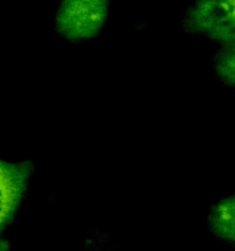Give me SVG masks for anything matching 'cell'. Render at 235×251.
<instances>
[{
  "label": "cell",
  "mask_w": 235,
  "mask_h": 251,
  "mask_svg": "<svg viewBox=\"0 0 235 251\" xmlns=\"http://www.w3.org/2000/svg\"><path fill=\"white\" fill-rule=\"evenodd\" d=\"M112 0H59L56 33L72 43L92 41L105 28Z\"/></svg>",
  "instance_id": "obj_1"
},
{
  "label": "cell",
  "mask_w": 235,
  "mask_h": 251,
  "mask_svg": "<svg viewBox=\"0 0 235 251\" xmlns=\"http://www.w3.org/2000/svg\"><path fill=\"white\" fill-rule=\"evenodd\" d=\"M34 166L29 159L7 162L0 159V235L10 227L28 193Z\"/></svg>",
  "instance_id": "obj_3"
},
{
  "label": "cell",
  "mask_w": 235,
  "mask_h": 251,
  "mask_svg": "<svg viewBox=\"0 0 235 251\" xmlns=\"http://www.w3.org/2000/svg\"><path fill=\"white\" fill-rule=\"evenodd\" d=\"M212 69L217 80L235 88V34L218 43L212 56Z\"/></svg>",
  "instance_id": "obj_5"
},
{
  "label": "cell",
  "mask_w": 235,
  "mask_h": 251,
  "mask_svg": "<svg viewBox=\"0 0 235 251\" xmlns=\"http://www.w3.org/2000/svg\"><path fill=\"white\" fill-rule=\"evenodd\" d=\"M10 248H11V244L9 243V240L0 235V250H9Z\"/></svg>",
  "instance_id": "obj_6"
},
{
  "label": "cell",
  "mask_w": 235,
  "mask_h": 251,
  "mask_svg": "<svg viewBox=\"0 0 235 251\" xmlns=\"http://www.w3.org/2000/svg\"><path fill=\"white\" fill-rule=\"evenodd\" d=\"M207 225L218 240L235 247V194L213 203L208 211Z\"/></svg>",
  "instance_id": "obj_4"
},
{
  "label": "cell",
  "mask_w": 235,
  "mask_h": 251,
  "mask_svg": "<svg viewBox=\"0 0 235 251\" xmlns=\"http://www.w3.org/2000/svg\"><path fill=\"white\" fill-rule=\"evenodd\" d=\"M180 25L191 36L219 43L235 34V0H192Z\"/></svg>",
  "instance_id": "obj_2"
}]
</instances>
